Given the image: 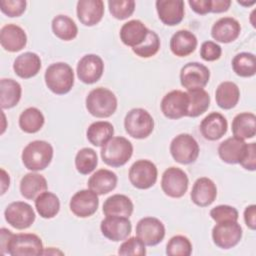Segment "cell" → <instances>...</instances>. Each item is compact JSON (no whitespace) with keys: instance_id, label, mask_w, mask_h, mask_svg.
<instances>
[{"instance_id":"6da1fadb","label":"cell","mask_w":256,"mask_h":256,"mask_svg":"<svg viewBox=\"0 0 256 256\" xmlns=\"http://www.w3.org/2000/svg\"><path fill=\"white\" fill-rule=\"evenodd\" d=\"M44 79L51 92L57 95H64L70 92L74 85V72L69 64L56 62L47 67Z\"/></svg>"},{"instance_id":"7a4b0ae2","label":"cell","mask_w":256,"mask_h":256,"mask_svg":"<svg viewBox=\"0 0 256 256\" xmlns=\"http://www.w3.org/2000/svg\"><path fill=\"white\" fill-rule=\"evenodd\" d=\"M53 158V147L43 140H35L26 145L22 151L21 159L30 171H41L49 166Z\"/></svg>"},{"instance_id":"3957f363","label":"cell","mask_w":256,"mask_h":256,"mask_svg":"<svg viewBox=\"0 0 256 256\" xmlns=\"http://www.w3.org/2000/svg\"><path fill=\"white\" fill-rule=\"evenodd\" d=\"M88 112L97 118H108L117 109V98L115 94L104 87H98L89 92L85 100Z\"/></svg>"},{"instance_id":"277c9868","label":"cell","mask_w":256,"mask_h":256,"mask_svg":"<svg viewBox=\"0 0 256 256\" xmlns=\"http://www.w3.org/2000/svg\"><path fill=\"white\" fill-rule=\"evenodd\" d=\"M100 154L103 162L108 166L121 167L132 157L133 145L125 137L116 136L102 147Z\"/></svg>"},{"instance_id":"5b68a950","label":"cell","mask_w":256,"mask_h":256,"mask_svg":"<svg viewBox=\"0 0 256 256\" xmlns=\"http://www.w3.org/2000/svg\"><path fill=\"white\" fill-rule=\"evenodd\" d=\"M124 128L132 138L145 139L153 132L154 119L147 110L133 108L124 118Z\"/></svg>"},{"instance_id":"8992f818","label":"cell","mask_w":256,"mask_h":256,"mask_svg":"<svg viewBox=\"0 0 256 256\" xmlns=\"http://www.w3.org/2000/svg\"><path fill=\"white\" fill-rule=\"evenodd\" d=\"M43 251L41 238L33 233L13 234L6 248V253L11 256H38L43 255Z\"/></svg>"},{"instance_id":"52a82bcc","label":"cell","mask_w":256,"mask_h":256,"mask_svg":"<svg viewBox=\"0 0 256 256\" xmlns=\"http://www.w3.org/2000/svg\"><path fill=\"white\" fill-rule=\"evenodd\" d=\"M200 148L193 136L182 133L173 138L170 143V153L173 159L180 164L194 163L199 156Z\"/></svg>"},{"instance_id":"ba28073f","label":"cell","mask_w":256,"mask_h":256,"mask_svg":"<svg viewBox=\"0 0 256 256\" xmlns=\"http://www.w3.org/2000/svg\"><path fill=\"white\" fill-rule=\"evenodd\" d=\"M129 181L137 189H149L157 181L158 170L156 165L146 159H140L134 162L129 169Z\"/></svg>"},{"instance_id":"9c48e42d","label":"cell","mask_w":256,"mask_h":256,"mask_svg":"<svg viewBox=\"0 0 256 256\" xmlns=\"http://www.w3.org/2000/svg\"><path fill=\"white\" fill-rule=\"evenodd\" d=\"M188 176L178 167H169L161 178V188L165 195L171 198H181L188 189Z\"/></svg>"},{"instance_id":"30bf717a","label":"cell","mask_w":256,"mask_h":256,"mask_svg":"<svg viewBox=\"0 0 256 256\" xmlns=\"http://www.w3.org/2000/svg\"><path fill=\"white\" fill-rule=\"evenodd\" d=\"M4 217L10 226L23 230L29 228L34 223L36 215L30 204L23 201H15L6 207Z\"/></svg>"},{"instance_id":"8fae6325","label":"cell","mask_w":256,"mask_h":256,"mask_svg":"<svg viewBox=\"0 0 256 256\" xmlns=\"http://www.w3.org/2000/svg\"><path fill=\"white\" fill-rule=\"evenodd\" d=\"M242 238V227L237 221L217 223L212 229V240L221 249L235 247Z\"/></svg>"},{"instance_id":"7c38bea8","label":"cell","mask_w":256,"mask_h":256,"mask_svg":"<svg viewBox=\"0 0 256 256\" xmlns=\"http://www.w3.org/2000/svg\"><path fill=\"white\" fill-rule=\"evenodd\" d=\"M210 70L199 62H189L180 71V83L189 90L203 89L209 82Z\"/></svg>"},{"instance_id":"4fadbf2b","label":"cell","mask_w":256,"mask_h":256,"mask_svg":"<svg viewBox=\"0 0 256 256\" xmlns=\"http://www.w3.org/2000/svg\"><path fill=\"white\" fill-rule=\"evenodd\" d=\"M189 99L187 92L173 90L165 94L161 100V111L168 119H180L187 115Z\"/></svg>"},{"instance_id":"5bb4252c","label":"cell","mask_w":256,"mask_h":256,"mask_svg":"<svg viewBox=\"0 0 256 256\" xmlns=\"http://www.w3.org/2000/svg\"><path fill=\"white\" fill-rule=\"evenodd\" d=\"M136 235L146 246H155L164 239L165 226L155 217H144L136 225Z\"/></svg>"},{"instance_id":"9a60e30c","label":"cell","mask_w":256,"mask_h":256,"mask_svg":"<svg viewBox=\"0 0 256 256\" xmlns=\"http://www.w3.org/2000/svg\"><path fill=\"white\" fill-rule=\"evenodd\" d=\"M77 77L85 84H94L103 75L104 62L102 58L96 54L84 55L77 64Z\"/></svg>"},{"instance_id":"2e32d148","label":"cell","mask_w":256,"mask_h":256,"mask_svg":"<svg viewBox=\"0 0 256 256\" xmlns=\"http://www.w3.org/2000/svg\"><path fill=\"white\" fill-rule=\"evenodd\" d=\"M98 206V195L90 189H83L76 192L69 203L71 212L79 218L92 216L97 211Z\"/></svg>"},{"instance_id":"e0dca14e","label":"cell","mask_w":256,"mask_h":256,"mask_svg":"<svg viewBox=\"0 0 256 256\" xmlns=\"http://www.w3.org/2000/svg\"><path fill=\"white\" fill-rule=\"evenodd\" d=\"M100 230L107 239L119 242L125 240L132 231V224L129 218L121 216H106L100 224Z\"/></svg>"},{"instance_id":"ac0fdd59","label":"cell","mask_w":256,"mask_h":256,"mask_svg":"<svg viewBox=\"0 0 256 256\" xmlns=\"http://www.w3.org/2000/svg\"><path fill=\"white\" fill-rule=\"evenodd\" d=\"M156 10L160 21L167 26H175L184 18V2L182 0H157Z\"/></svg>"},{"instance_id":"d6986e66","label":"cell","mask_w":256,"mask_h":256,"mask_svg":"<svg viewBox=\"0 0 256 256\" xmlns=\"http://www.w3.org/2000/svg\"><path fill=\"white\" fill-rule=\"evenodd\" d=\"M76 13L84 26H94L102 20L104 2L102 0H80L77 2Z\"/></svg>"},{"instance_id":"ffe728a7","label":"cell","mask_w":256,"mask_h":256,"mask_svg":"<svg viewBox=\"0 0 256 256\" xmlns=\"http://www.w3.org/2000/svg\"><path fill=\"white\" fill-rule=\"evenodd\" d=\"M241 32L240 23L232 17H222L211 28V36L216 42L231 43L235 41Z\"/></svg>"},{"instance_id":"44dd1931","label":"cell","mask_w":256,"mask_h":256,"mask_svg":"<svg viewBox=\"0 0 256 256\" xmlns=\"http://www.w3.org/2000/svg\"><path fill=\"white\" fill-rule=\"evenodd\" d=\"M190 197L195 205L207 207L215 201L217 197V187L210 178H198L193 184Z\"/></svg>"},{"instance_id":"7402d4cb","label":"cell","mask_w":256,"mask_h":256,"mask_svg":"<svg viewBox=\"0 0 256 256\" xmlns=\"http://www.w3.org/2000/svg\"><path fill=\"white\" fill-rule=\"evenodd\" d=\"M0 44L8 52H18L27 44L25 31L16 24H7L0 30Z\"/></svg>"},{"instance_id":"603a6c76","label":"cell","mask_w":256,"mask_h":256,"mask_svg":"<svg viewBox=\"0 0 256 256\" xmlns=\"http://www.w3.org/2000/svg\"><path fill=\"white\" fill-rule=\"evenodd\" d=\"M228 128L226 118L218 112L208 114L200 123V132L202 136L209 141H216L222 138Z\"/></svg>"},{"instance_id":"cb8c5ba5","label":"cell","mask_w":256,"mask_h":256,"mask_svg":"<svg viewBox=\"0 0 256 256\" xmlns=\"http://www.w3.org/2000/svg\"><path fill=\"white\" fill-rule=\"evenodd\" d=\"M247 149V143L237 137H229L222 141L218 147L220 159L227 164H239Z\"/></svg>"},{"instance_id":"d4e9b609","label":"cell","mask_w":256,"mask_h":256,"mask_svg":"<svg viewBox=\"0 0 256 256\" xmlns=\"http://www.w3.org/2000/svg\"><path fill=\"white\" fill-rule=\"evenodd\" d=\"M149 29L140 20H130L124 23L120 29L119 36L123 44L129 47L141 45L147 38Z\"/></svg>"},{"instance_id":"484cf974","label":"cell","mask_w":256,"mask_h":256,"mask_svg":"<svg viewBox=\"0 0 256 256\" xmlns=\"http://www.w3.org/2000/svg\"><path fill=\"white\" fill-rule=\"evenodd\" d=\"M41 69V59L34 52H25L16 57L13 63L15 74L22 79H29L38 74Z\"/></svg>"},{"instance_id":"4316f807","label":"cell","mask_w":256,"mask_h":256,"mask_svg":"<svg viewBox=\"0 0 256 256\" xmlns=\"http://www.w3.org/2000/svg\"><path fill=\"white\" fill-rule=\"evenodd\" d=\"M198 41L194 33L189 30H179L170 39V50L177 57H186L192 54Z\"/></svg>"},{"instance_id":"83f0119b","label":"cell","mask_w":256,"mask_h":256,"mask_svg":"<svg viewBox=\"0 0 256 256\" xmlns=\"http://www.w3.org/2000/svg\"><path fill=\"white\" fill-rule=\"evenodd\" d=\"M117 175L108 169H99L90 176L88 188L97 195H104L115 189L117 186Z\"/></svg>"},{"instance_id":"f1b7e54d","label":"cell","mask_w":256,"mask_h":256,"mask_svg":"<svg viewBox=\"0 0 256 256\" xmlns=\"http://www.w3.org/2000/svg\"><path fill=\"white\" fill-rule=\"evenodd\" d=\"M46 178L36 172L25 174L20 181L21 195L28 200H35L41 193L47 190Z\"/></svg>"},{"instance_id":"f546056e","label":"cell","mask_w":256,"mask_h":256,"mask_svg":"<svg viewBox=\"0 0 256 256\" xmlns=\"http://www.w3.org/2000/svg\"><path fill=\"white\" fill-rule=\"evenodd\" d=\"M134 210V206L129 197L123 194H114L108 197L103 204V214L105 216H121L129 218Z\"/></svg>"},{"instance_id":"4dcf8cb0","label":"cell","mask_w":256,"mask_h":256,"mask_svg":"<svg viewBox=\"0 0 256 256\" xmlns=\"http://www.w3.org/2000/svg\"><path fill=\"white\" fill-rule=\"evenodd\" d=\"M240 99V90L238 86L231 81H224L218 85L215 92L217 105L224 110L234 108Z\"/></svg>"},{"instance_id":"1f68e13d","label":"cell","mask_w":256,"mask_h":256,"mask_svg":"<svg viewBox=\"0 0 256 256\" xmlns=\"http://www.w3.org/2000/svg\"><path fill=\"white\" fill-rule=\"evenodd\" d=\"M232 133L234 137L245 140L253 138L256 134V116L251 112L237 114L232 121Z\"/></svg>"},{"instance_id":"d6a6232c","label":"cell","mask_w":256,"mask_h":256,"mask_svg":"<svg viewBox=\"0 0 256 256\" xmlns=\"http://www.w3.org/2000/svg\"><path fill=\"white\" fill-rule=\"evenodd\" d=\"M22 94L21 85L11 78H2L0 80V104L2 109L15 107Z\"/></svg>"},{"instance_id":"836d02e7","label":"cell","mask_w":256,"mask_h":256,"mask_svg":"<svg viewBox=\"0 0 256 256\" xmlns=\"http://www.w3.org/2000/svg\"><path fill=\"white\" fill-rule=\"evenodd\" d=\"M113 135L114 127L108 121L93 122L86 131L88 141L96 147H103L109 140L113 138Z\"/></svg>"},{"instance_id":"e575fe53","label":"cell","mask_w":256,"mask_h":256,"mask_svg":"<svg viewBox=\"0 0 256 256\" xmlns=\"http://www.w3.org/2000/svg\"><path fill=\"white\" fill-rule=\"evenodd\" d=\"M35 208L38 214L44 219L55 217L60 210V201L56 194L45 191L41 193L35 200Z\"/></svg>"},{"instance_id":"d590c367","label":"cell","mask_w":256,"mask_h":256,"mask_svg":"<svg viewBox=\"0 0 256 256\" xmlns=\"http://www.w3.org/2000/svg\"><path fill=\"white\" fill-rule=\"evenodd\" d=\"M45 122L43 113L36 107L25 109L19 116V127L29 134L37 133L41 130Z\"/></svg>"},{"instance_id":"8d00e7d4","label":"cell","mask_w":256,"mask_h":256,"mask_svg":"<svg viewBox=\"0 0 256 256\" xmlns=\"http://www.w3.org/2000/svg\"><path fill=\"white\" fill-rule=\"evenodd\" d=\"M51 27L54 35L64 41L73 40L78 34L76 23L67 15H57L54 17Z\"/></svg>"},{"instance_id":"74e56055","label":"cell","mask_w":256,"mask_h":256,"mask_svg":"<svg viewBox=\"0 0 256 256\" xmlns=\"http://www.w3.org/2000/svg\"><path fill=\"white\" fill-rule=\"evenodd\" d=\"M189 105L187 115L188 117H198L206 112L210 106V96L204 89H194L187 91Z\"/></svg>"},{"instance_id":"f35d334b","label":"cell","mask_w":256,"mask_h":256,"mask_svg":"<svg viewBox=\"0 0 256 256\" xmlns=\"http://www.w3.org/2000/svg\"><path fill=\"white\" fill-rule=\"evenodd\" d=\"M232 69L240 77H252L256 73V57L253 53L241 52L232 59Z\"/></svg>"},{"instance_id":"ab89813d","label":"cell","mask_w":256,"mask_h":256,"mask_svg":"<svg viewBox=\"0 0 256 256\" xmlns=\"http://www.w3.org/2000/svg\"><path fill=\"white\" fill-rule=\"evenodd\" d=\"M98 164V157L94 149L82 148L75 156L76 170L82 175H88L93 172Z\"/></svg>"},{"instance_id":"60d3db41","label":"cell","mask_w":256,"mask_h":256,"mask_svg":"<svg viewBox=\"0 0 256 256\" xmlns=\"http://www.w3.org/2000/svg\"><path fill=\"white\" fill-rule=\"evenodd\" d=\"M192 253V244L190 240L183 235H175L166 245V254L168 256H190Z\"/></svg>"},{"instance_id":"b9f144b4","label":"cell","mask_w":256,"mask_h":256,"mask_svg":"<svg viewBox=\"0 0 256 256\" xmlns=\"http://www.w3.org/2000/svg\"><path fill=\"white\" fill-rule=\"evenodd\" d=\"M160 49V38L158 34L152 30H149L147 38L145 41L137 46L132 48L133 52L141 58H150L154 56Z\"/></svg>"},{"instance_id":"7bdbcfd3","label":"cell","mask_w":256,"mask_h":256,"mask_svg":"<svg viewBox=\"0 0 256 256\" xmlns=\"http://www.w3.org/2000/svg\"><path fill=\"white\" fill-rule=\"evenodd\" d=\"M110 14L117 20L129 18L135 10V1L133 0H110L108 1Z\"/></svg>"},{"instance_id":"ee69618b","label":"cell","mask_w":256,"mask_h":256,"mask_svg":"<svg viewBox=\"0 0 256 256\" xmlns=\"http://www.w3.org/2000/svg\"><path fill=\"white\" fill-rule=\"evenodd\" d=\"M145 246L139 237H130L120 245L118 254L122 256H144L146 255Z\"/></svg>"},{"instance_id":"f6af8a7d","label":"cell","mask_w":256,"mask_h":256,"mask_svg":"<svg viewBox=\"0 0 256 256\" xmlns=\"http://www.w3.org/2000/svg\"><path fill=\"white\" fill-rule=\"evenodd\" d=\"M211 218L216 222L225 221H237L239 214L235 207L230 205H218L210 210Z\"/></svg>"},{"instance_id":"bcb514c9","label":"cell","mask_w":256,"mask_h":256,"mask_svg":"<svg viewBox=\"0 0 256 256\" xmlns=\"http://www.w3.org/2000/svg\"><path fill=\"white\" fill-rule=\"evenodd\" d=\"M25 0H1L0 9L8 17H19L26 10Z\"/></svg>"},{"instance_id":"7dc6e473","label":"cell","mask_w":256,"mask_h":256,"mask_svg":"<svg viewBox=\"0 0 256 256\" xmlns=\"http://www.w3.org/2000/svg\"><path fill=\"white\" fill-rule=\"evenodd\" d=\"M222 48L219 44L213 41H205L200 47V56L204 61L212 62L221 57Z\"/></svg>"},{"instance_id":"c3c4849f","label":"cell","mask_w":256,"mask_h":256,"mask_svg":"<svg viewBox=\"0 0 256 256\" xmlns=\"http://www.w3.org/2000/svg\"><path fill=\"white\" fill-rule=\"evenodd\" d=\"M245 170L255 171L256 169V143H248L243 159L239 163Z\"/></svg>"},{"instance_id":"681fc988","label":"cell","mask_w":256,"mask_h":256,"mask_svg":"<svg viewBox=\"0 0 256 256\" xmlns=\"http://www.w3.org/2000/svg\"><path fill=\"white\" fill-rule=\"evenodd\" d=\"M188 4L199 15H206L211 12V0H189Z\"/></svg>"},{"instance_id":"f907efd6","label":"cell","mask_w":256,"mask_h":256,"mask_svg":"<svg viewBox=\"0 0 256 256\" xmlns=\"http://www.w3.org/2000/svg\"><path fill=\"white\" fill-rule=\"evenodd\" d=\"M244 221L251 230L256 229V205L251 204L244 210Z\"/></svg>"},{"instance_id":"816d5d0a","label":"cell","mask_w":256,"mask_h":256,"mask_svg":"<svg viewBox=\"0 0 256 256\" xmlns=\"http://www.w3.org/2000/svg\"><path fill=\"white\" fill-rule=\"evenodd\" d=\"M231 5L230 0H211L210 13H223L226 12Z\"/></svg>"},{"instance_id":"f5cc1de1","label":"cell","mask_w":256,"mask_h":256,"mask_svg":"<svg viewBox=\"0 0 256 256\" xmlns=\"http://www.w3.org/2000/svg\"><path fill=\"white\" fill-rule=\"evenodd\" d=\"M13 235V233L6 229V228H1L0 230V247H1V254L4 255L6 254V248H7V245H8V242L11 238V236Z\"/></svg>"},{"instance_id":"db71d44e","label":"cell","mask_w":256,"mask_h":256,"mask_svg":"<svg viewBox=\"0 0 256 256\" xmlns=\"http://www.w3.org/2000/svg\"><path fill=\"white\" fill-rule=\"evenodd\" d=\"M10 185L9 174L2 168L1 169V195H3Z\"/></svg>"},{"instance_id":"11a10c76","label":"cell","mask_w":256,"mask_h":256,"mask_svg":"<svg viewBox=\"0 0 256 256\" xmlns=\"http://www.w3.org/2000/svg\"><path fill=\"white\" fill-rule=\"evenodd\" d=\"M238 4L242 5V6H245V7H248V6H252L254 5L256 2L255 1H251V2H243V1H237Z\"/></svg>"}]
</instances>
